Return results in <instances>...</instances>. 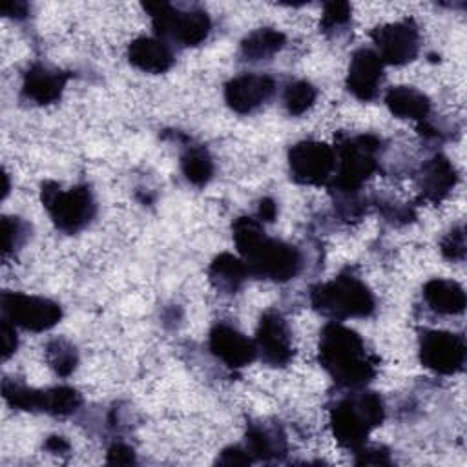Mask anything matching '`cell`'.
Masks as SVG:
<instances>
[{
	"label": "cell",
	"instance_id": "cell-1",
	"mask_svg": "<svg viewBox=\"0 0 467 467\" xmlns=\"http://www.w3.org/2000/svg\"><path fill=\"white\" fill-rule=\"evenodd\" d=\"M232 235L248 272L261 279L285 283L297 275L301 254L296 246L268 237L254 217H237L232 223Z\"/></svg>",
	"mask_w": 467,
	"mask_h": 467
},
{
	"label": "cell",
	"instance_id": "cell-2",
	"mask_svg": "<svg viewBox=\"0 0 467 467\" xmlns=\"http://www.w3.org/2000/svg\"><path fill=\"white\" fill-rule=\"evenodd\" d=\"M317 361L336 383L352 389L367 385L376 376L379 363L367 350L363 337L339 321H330L323 327Z\"/></svg>",
	"mask_w": 467,
	"mask_h": 467
},
{
	"label": "cell",
	"instance_id": "cell-3",
	"mask_svg": "<svg viewBox=\"0 0 467 467\" xmlns=\"http://www.w3.org/2000/svg\"><path fill=\"white\" fill-rule=\"evenodd\" d=\"M385 418L383 400L378 392L363 390L337 401L330 409V429L336 441L352 452L365 447L368 432Z\"/></svg>",
	"mask_w": 467,
	"mask_h": 467
},
{
	"label": "cell",
	"instance_id": "cell-4",
	"mask_svg": "<svg viewBox=\"0 0 467 467\" xmlns=\"http://www.w3.org/2000/svg\"><path fill=\"white\" fill-rule=\"evenodd\" d=\"M310 303L314 310L334 321L367 317L376 308L370 288L352 274H339L332 281L316 285L310 290Z\"/></svg>",
	"mask_w": 467,
	"mask_h": 467
},
{
	"label": "cell",
	"instance_id": "cell-5",
	"mask_svg": "<svg viewBox=\"0 0 467 467\" xmlns=\"http://www.w3.org/2000/svg\"><path fill=\"white\" fill-rule=\"evenodd\" d=\"M336 170L330 188L343 195L356 193L359 186L378 170L379 139L374 135H354L336 144Z\"/></svg>",
	"mask_w": 467,
	"mask_h": 467
},
{
	"label": "cell",
	"instance_id": "cell-6",
	"mask_svg": "<svg viewBox=\"0 0 467 467\" xmlns=\"http://www.w3.org/2000/svg\"><path fill=\"white\" fill-rule=\"evenodd\" d=\"M40 199L53 224L66 234H77L88 226L97 210L93 193L86 184L62 190L60 184L46 181L40 190Z\"/></svg>",
	"mask_w": 467,
	"mask_h": 467
},
{
	"label": "cell",
	"instance_id": "cell-7",
	"mask_svg": "<svg viewBox=\"0 0 467 467\" xmlns=\"http://www.w3.org/2000/svg\"><path fill=\"white\" fill-rule=\"evenodd\" d=\"M142 7L150 15L161 40L171 38L181 46L192 47L204 42L212 31V20L202 9L181 11L168 2H148Z\"/></svg>",
	"mask_w": 467,
	"mask_h": 467
},
{
	"label": "cell",
	"instance_id": "cell-8",
	"mask_svg": "<svg viewBox=\"0 0 467 467\" xmlns=\"http://www.w3.org/2000/svg\"><path fill=\"white\" fill-rule=\"evenodd\" d=\"M288 170L299 184H327L336 170V151L321 140H299L288 150Z\"/></svg>",
	"mask_w": 467,
	"mask_h": 467
},
{
	"label": "cell",
	"instance_id": "cell-9",
	"mask_svg": "<svg viewBox=\"0 0 467 467\" xmlns=\"http://www.w3.org/2000/svg\"><path fill=\"white\" fill-rule=\"evenodd\" d=\"M2 314L15 327L29 332L49 330L62 319V308L58 303L22 292L2 294Z\"/></svg>",
	"mask_w": 467,
	"mask_h": 467
},
{
	"label": "cell",
	"instance_id": "cell-10",
	"mask_svg": "<svg viewBox=\"0 0 467 467\" xmlns=\"http://www.w3.org/2000/svg\"><path fill=\"white\" fill-rule=\"evenodd\" d=\"M420 361L425 368L451 376L465 365V341L463 336L445 330H423L418 345Z\"/></svg>",
	"mask_w": 467,
	"mask_h": 467
},
{
	"label": "cell",
	"instance_id": "cell-11",
	"mask_svg": "<svg viewBox=\"0 0 467 467\" xmlns=\"http://www.w3.org/2000/svg\"><path fill=\"white\" fill-rule=\"evenodd\" d=\"M370 36L383 64L403 66L412 62L420 51V27L412 18L378 26Z\"/></svg>",
	"mask_w": 467,
	"mask_h": 467
},
{
	"label": "cell",
	"instance_id": "cell-12",
	"mask_svg": "<svg viewBox=\"0 0 467 467\" xmlns=\"http://www.w3.org/2000/svg\"><path fill=\"white\" fill-rule=\"evenodd\" d=\"M257 356L272 367H285L294 358L292 332L279 312H265L255 332Z\"/></svg>",
	"mask_w": 467,
	"mask_h": 467
},
{
	"label": "cell",
	"instance_id": "cell-13",
	"mask_svg": "<svg viewBox=\"0 0 467 467\" xmlns=\"http://www.w3.org/2000/svg\"><path fill=\"white\" fill-rule=\"evenodd\" d=\"M275 91L272 77L263 73H243L224 86V100L228 108L239 115H246L261 108Z\"/></svg>",
	"mask_w": 467,
	"mask_h": 467
},
{
	"label": "cell",
	"instance_id": "cell-14",
	"mask_svg": "<svg viewBox=\"0 0 467 467\" xmlns=\"http://www.w3.org/2000/svg\"><path fill=\"white\" fill-rule=\"evenodd\" d=\"M383 82V62L376 51L359 47L352 53L345 86L359 100H374Z\"/></svg>",
	"mask_w": 467,
	"mask_h": 467
},
{
	"label": "cell",
	"instance_id": "cell-15",
	"mask_svg": "<svg viewBox=\"0 0 467 467\" xmlns=\"http://www.w3.org/2000/svg\"><path fill=\"white\" fill-rule=\"evenodd\" d=\"M208 347L210 352L228 368H243L257 358L255 343L226 323H217L212 327Z\"/></svg>",
	"mask_w": 467,
	"mask_h": 467
},
{
	"label": "cell",
	"instance_id": "cell-16",
	"mask_svg": "<svg viewBox=\"0 0 467 467\" xmlns=\"http://www.w3.org/2000/svg\"><path fill=\"white\" fill-rule=\"evenodd\" d=\"M69 73L47 67L44 64H33L22 80V97L38 104L47 106L60 99Z\"/></svg>",
	"mask_w": 467,
	"mask_h": 467
},
{
	"label": "cell",
	"instance_id": "cell-17",
	"mask_svg": "<svg viewBox=\"0 0 467 467\" xmlns=\"http://www.w3.org/2000/svg\"><path fill=\"white\" fill-rule=\"evenodd\" d=\"M458 182V173L454 164L441 153H436L427 162H423L418 175L420 197L425 202L443 201Z\"/></svg>",
	"mask_w": 467,
	"mask_h": 467
},
{
	"label": "cell",
	"instance_id": "cell-18",
	"mask_svg": "<svg viewBox=\"0 0 467 467\" xmlns=\"http://www.w3.org/2000/svg\"><path fill=\"white\" fill-rule=\"evenodd\" d=\"M128 60L144 73L159 75L173 66V53L168 44L155 36H137L128 46Z\"/></svg>",
	"mask_w": 467,
	"mask_h": 467
},
{
	"label": "cell",
	"instance_id": "cell-19",
	"mask_svg": "<svg viewBox=\"0 0 467 467\" xmlns=\"http://www.w3.org/2000/svg\"><path fill=\"white\" fill-rule=\"evenodd\" d=\"M423 297L434 312L443 316H456L465 310V292L452 279H429L423 286Z\"/></svg>",
	"mask_w": 467,
	"mask_h": 467
},
{
	"label": "cell",
	"instance_id": "cell-20",
	"mask_svg": "<svg viewBox=\"0 0 467 467\" xmlns=\"http://www.w3.org/2000/svg\"><path fill=\"white\" fill-rule=\"evenodd\" d=\"M385 104L394 117L423 120L431 111L429 97L412 86H392L385 93Z\"/></svg>",
	"mask_w": 467,
	"mask_h": 467
},
{
	"label": "cell",
	"instance_id": "cell-21",
	"mask_svg": "<svg viewBox=\"0 0 467 467\" xmlns=\"http://www.w3.org/2000/svg\"><path fill=\"white\" fill-rule=\"evenodd\" d=\"M248 275H250V272H248L244 261L228 252L219 254L208 268L210 283L219 292H224V294L237 292Z\"/></svg>",
	"mask_w": 467,
	"mask_h": 467
},
{
	"label": "cell",
	"instance_id": "cell-22",
	"mask_svg": "<svg viewBox=\"0 0 467 467\" xmlns=\"http://www.w3.org/2000/svg\"><path fill=\"white\" fill-rule=\"evenodd\" d=\"M246 452L252 456V460H263L268 462L272 458H279L286 451L285 434L277 431L275 427L252 423L244 436Z\"/></svg>",
	"mask_w": 467,
	"mask_h": 467
},
{
	"label": "cell",
	"instance_id": "cell-23",
	"mask_svg": "<svg viewBox=\"0 0 467 467\" xmlns=\"http://www.w3.org/2000/svg\"><path fill=\"white\" fill-rule=\"evenodd\" d=\"M82 403L80 394L73 387H51L46 390L33 389L31 396V410H42L53 416H67L73 414Z\"/></svg>",
	"mask_w": 467,
	"mask_h": 467
},
{
	"label": "cell",
	"instance_id": "cell-24",
	"mask_svg": "<svg viewBox=\"0 0 467 467\" xmlns=\"http://www.w3.org/2000/svg\"><path fill=\"white\" fill-rule=\"evenodd\" d=\"M285 42H286L285 33L272 27H259L243 38L241 55L244 57V60H250V62L268 60L270 57H274L277 51L285 47Z\"/></svg>",
	"mask_w": 467,
	"mask_h": 467
},
{
	"label": "cell",
	"instance_id": "cell-25",
	"mask_svg": "<svg viewBox=\"0 0 467 467\" xmlns=\"http://www.w3.org/2000/svg\"><path fill=\"white\" fill-rule=\"evenodd\" d=\"M181 170L188 182L204 186L213 175V161L202 146H190L181 157Z\"/></svg>",
	"mask_w": 467,
	"mask_h": 467
},
{
	"label": "cell",
	"instance_id": "cell-26",
	"mask_svg": "<svg viewBox=\"0 0 467 467\" xmlns=\"http://www.w3.org/2000/svg\"><path fill=\"white\" fill-rule=\"evenodd\" d=\"M46 359L49 367L55 370V374L62 378L69 376L78 365L77 348L62 337H55L46 345Z\"/></svg>",
	"mask_w": 467,
	"mask_h": 467
},
{
	"label": "cell",
	"instance_id": "cell-27",
	"mask_svg": "<svg viewBox=\"0 0 467 467\" xmlns=\"http://www.w3.org/2000/svg\"><path fill=\"white\" fill-rule=\"evenodd\" d=\"M316 97H317V91L310 82L294 80L285 88L283 104L290 115L297 117L314 106Z\"/></svg>",
	"mask_w": 467,
	"mask_h": 467
},
{
	"label": "cell",
	"instance_id": "cell-28",
	"mask_svg": "<svg viewBox=\"0 0 467 467\" xmlns=\"http://www.w3.org/2000/svg\"><path fill=\"white\" fill-rule=\"evenodd\" d=\"M350 16H352V7L348 2H327L323 5L319 27L325 33L336 31V29L347 26L350 22Z\"/></svg>",
	"mask_w": 467,
	"mask_h": 467
},
{
	"label": "cell",
	"instance_id": "cell-29",
	"mask_svg": "<svg viewBox=\"0 0 467 467\" xmlns=\"http://www.w3.org/2000/svg\"><path fill=\"white\" fill-rule=\"evenodd\" d=\"M26 223L18 217H4L2 219V243H4V257H7L15 248H18L26 239Z\"/></svg>",
	"mask_w": 467,
	"mask_h": 467
},
{
	"label": "cell",
	"instance_id": "cell-30",
	"mask_svg": "<svg viewBox=\"0 0 467 467\" xmlns=\"http://www.w3.org/2000/svg\"><path fill=\"white\" fill-rule=\"evenodd\" d=\"M440 250L449 261H462L465 257V230L462 224L452 226V230L441 239Z\"/></svg>",
	"mask_w": 467,
	"mask_h": 467
},
{
	"label": "cell",
	"instance_id": "cell-31",
	"mask_svg": "<svg viewBox=\"0 0 467 467\" xmlns=\"http://www.w3.org/2000/svg\"><path fill=\"white\" fill-rule=\"evenodd\" d=\"M106 460H108V463H113V465H130L135 462V452L126 443H113L108 449Z\"/></svg>",
	"mask_w": 467,
	"mask_h": 467
},
{
	"label": "cell",
	"instance_id": "cell-32",
	"mask_svg": "<svg viewBox=\"0 0 467 467\" xmlns=\"http://www.w3.org/2000/svg\"><path fill=\"white\" fill-rule=\"evenodd\" d=\"M217 463L223 465H248L252 463V456L246 452V449H241L237 445L226 447L221 456L217 458Z\"/></svg>",
	"mask_w": 467,
	"mask_h": 467
},
{
	"label": "cell",
	"instance_id": "cell-33",
	"mask_svg": "<svg viewBox=\"0 0 467 467\" xmlns=\"http://www.w3.org/2000/svg\"><path fill=\"white\" fill-rule=\"evenodd\" d=\"M16 347H18V337H16L15 325L4 317L2 319V358L7 359L11 354H15Z\"/></svg>",
	"mask_w": 467,
	"mask_h": 467
},
{
	"label": "cell",
	"instance_id": "cell-34",
	"mask_svg": "<svg viewBox=\"0 0 467 467\" xmlns=\"http://www.w3.org/2000/svg\"><path fill=\"white\" fill-rule=\"evenodd\" d=\"M359 454V458L356 460V463H390V460L387 458V452L383 449H365L361 447L359 451H356Z\"/></svg>",
	"mask_w": 467,
	"mask_h": 467
},
{
	"label": "cell",
	"instance_id": "cell-35",
	"mask_svg": "<svg viewBox=\"0 0 467 467\" xmlns=\"http://www.w3.org/2000/svg\"><path fill=\"white\" fill-rule=\"evenodd\" d=\"M277 215V206L274 202V199L270 197H263L259 201V208H257V217L259 221H266V223H272Z\"/></svg>",
	"mask_w": 467,
	"mask_h": 467
},
{
	"label": "cell",
	"instance_id": "cell-36",
	"mask_svg": "<svg viewBox=\"0 0 467 467\" xmlns=\"http://www.w3.org/2000/svg\"><path fill=\"white\" fill-rule=\"evenodd\" d=\"M27 4L20 2V0H11V2H4L2 4V13L4 16H11V18H24L27 15Z\"/></svg>",
	"mask_w": 467,
	"mask_h": 467
},
{
	"label": "cell",
	"instance_id": "cell-37",
	"mask_svg": "<svg viewBox=\"0 0 467 467\" xmlns=\"http://www.w3.org/2000/svg\"><path fill=\"white\" fill-rule=\"evenodd\" d=\"M46 451L49 452H55V454H60V452H67L69 451V443L62 438V436H49L47 441L44 443Z\"/></svg>",
	"mask_w": 467,
	"mask_h": 467
}]
</instances>
